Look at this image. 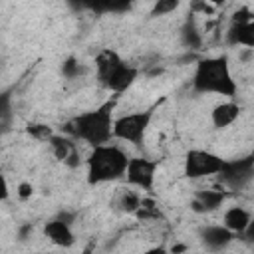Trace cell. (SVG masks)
<instances>
[{"instance_id": "cell-1", "label": "cell", "mask_w": 254, "mask_h": 254, "mask_svg": "<svg viewBox=\"0 0 254 254\" xmlns=\"http://www.w3.org/2000/svg\"><path fill=\"white\" fill-rule=\"evenodd\" d=\"M113 107H115V99H107L99 107L69 119L64 125V131L69 133L73 139L85 141L91 147L107 145L113 137V117H111Z\"/></svg>"}, {"instance_id": "cell-2", "label": "cell", "mask_w": 254, "mask_h": 254, "mask_svg": "<svg viewBox=\"0 0 254 254\" xmlns=\"http://www.w3.org/2000/svg\"><path fill=\"white\" fill-rule=\"evenodd\" d=\"M192 87L198 93H218L226 97L236 95V81L232 79L228 58H202L196 64V71L192 77Z\"/></svg>"}, {"instance_id": "cell-3", "label": "cell", "mask_w": 254, "mask_h": 254, "mask_svg": "<svg viewBox=\"0 0 254 254\" xmlns=\"http://www.w3.org/2000/svg\"><path fill=\"white\" fill-rule=\"evenodd\" d=\"M129 157L115 145L93 147L87 157V181L89 185L117 181L127 171Z\"/></svg>"}, {"instance_id": "cell-4", "label": "cell", "mask_w": 254, "mask_h": 254, "mask_svg": "<svg viewBox=\"0 0 254 254\" xmlns=\"http://www.w3.org/2000/svg\"><path fill=\"white\" fill-rule=\"evenodd\" d=\"M95 69H97V79L113 93H123L127 87L133 85V81L139 75L137 67L127 65L113 50H101L97 54Z\"/></svg>"}, {"instance_id": "cell-5", "label": "cell", "mask_w": 254, "mask_h": 254, "mask_svg": "<svg viewBox=\"0 0 254 254\" xmlns=\"http://www.w3.org/2000/svg\"><path fill=\"white\" fill-rule=\"evenodd\" d=\"M155 109H157V105H153L145 111H137V113H129V115H121V117L113 119V137L139 147L145 139V133L155 115Z\"/></svg>"}, {"instance_id": "cell-6", "label": "cell", "mask_w": 254, "mask_h": 254, "mask_svg": "<svg viewBox=\"0 0 254 254\" xmlns=\"http://www.w3.org/2000/svg\"><path fill=\"white\" fill-rule=\"evenodd\" d=\"M224 167V159L210 151L190 149L185 155V177L187 179H200L208 175H218Z\"/></svg>"}, {"instance_id": "cell-7", "label": "cell", "mask_w": 254, "mask_h": 254, "mask_svg": "<svg viewBox=\"0 0 254 254\" xmlns=\"http://www.w3.org/2000/svg\"><path fill=\"white\" fill-rule=\"evenodd\" d=\"M157 167H159L157 161H151V159H145V157H135V159H129L125 177L133 187H139L143 190H151L153 183H155Z\"/></svg>"}, {"instance_id": "cell-8", "label": "cell", "mask_w": 254, "mask_h": 254, "mask_svg": "<svg viewBox=\"0 0 254 254\" xmlns=\"http://www.w3.org/2000/svg\"><path fill=\"white\" fill-rule=\"evenodd\" d=\"M252 175H254V159L250 155L236 161H224V167L218 173L220 181L232 189L244 187L252 179Z\"/></svg>"}, {"instance_id": "cell-9", "label": "cell", "mask_w": 254, "mask_h": 254, "mask_svg": "<svg viewBox=\"0 0 254 254\" xmlns=\"http://www.w3.org/2000/svg\"><path fill=\"white\" fill-rule=\"evenodd\" d=\"M44 234L50 238V242H54L56 246H64V248H69L75 244V236L71 232V226L62 222L60 218H54L50 222H46L44 226Z\"/></svg>"}, {"instance_id": "cell-10", "label": "cell", "mask_w": 254, "mask_h": 254, "mask_svg": "<svg viewBox=\"0 0 254 254\" xmlns=\"http://www.w3.org/2000/svg\"><path fill=\"white\" fill-rule=\"evenodd\" d=\"M226 198V192L224 190H216V189H208V190H198L190 202V208L194 212H212L216 210L218 206H222Z\"/></svg>"}, {"instance_id": "cell-11", "label": "cell", "mask_w": 254, "mask_h": 254, "mask_svg": "<svg viewBox=\"0 0 254 254\" xmlns=\"http://www.w3.org/2000/svg\"><path fill=\"white\" fill-rule=\"evenodd\" d=\"M232 238H234V234L230 230H226L224 226H204L200 230V240L210 250H222V248H226Z\"/></svg>"}, {"instance_id": "cell-12", "label": "cell", "mask_w": 254, "mask_h": 254, "mask_svg": "<svg viewBox=\"0 0 254 254\" xmlns=\"http://www.w3.org/2000/svg\"><path fill=\"white\" fill-rule=\"evenodd\" d=\"M222 226L226 228V230H230L232 234H244L248 228H250V212L248 210H244L242 206H232V208H228L226 212H224V216H222Z\"/></svg>"}, {"instance_id": "cell-13", "label": "cell", "mask_w": 254, "mask_h": 254, "mask_svg": "<svg viewBox=\"0 0 254 254\" xmlns=\"http://www.w3.org/2000/svg\"><path fill=\"white\" fill-rule=\"evenodd\" d=\"M226 42L230 46H246L248 50H252L254 48V22L232 24L226 32Z\"/></svg>"}, {"instance_id": "cell-14", "label": "cell", "mask_w": 254, "mask_h": 254, "mask_svg": "<svg viewBox=\"0 0 254 254\" xmlns=\"http://www.w3.org/2000/svg\"><path fill=\"white\" fill-rule=\"evenodd\" d=\"M238 115H240V105L234 101H224L212 109L210 117H212V125L216 129H224V127L232 125L238 119Z\"/></svg>"}, {"instance_id": "cell-15", "label": "cell", "mask_w": 254, "mask_h": 254, "mask_svg": "<svg viewBox=\"0 0 254 254\" xmlns=\"http://www.w3.org/2000/svg\"><path fill=\"white\" fill-rule=\"evenodd\" d=\"M181 42L189 50H198L202 46V36H200V32H198V28H196L192 18H187V22L181 28Z\"/></svg>"}, {"instance_id": "cell-16", "label": "cell", "mask_w": 254, "mask_h": 254, "mask_svg": "<svg viewBox=\"0 0 254 254\" xmlns=\"http://www.w3.org/2000/svg\"><path fill=\"white\" fill-rule=\"evenodd\" d=\"M50 147H52V153L58 161H65L73 151H75V145L71 143V139L64 137V135H52L50 137Z\"/></svg>"}, {"instance_id": "cell-17", "label": "cell", "mask_w": 254, "mask_h": 254, "mask_svg": "<svg viewBox=\"0 0 254 254\" xmlns=\"http://www.w3.org/2000/svg\"><path fill=\"white\" fill-rule=\"evenodd\" d=\"M139 204H141V196L135 194V192H131V190H125L119 196V202H117V206L123 212H127V214H135L139 210Z\"/></svg>"}, {"instance_id": "cell-18", "label": "cell", "mask_w": 254, "mask_h": 254, "mask_svg": "<svg viewBox=\"0 0 254 254\" xmlns=\"http://www.w3.org/2000/svg\"><path fill=\"white\" fill-rule=\"evenodd\" d=\"M26 133H28L30 137H34V139H40V141H50V137L54 135L52 127H48V125H44V123H28Z\"/></svg>"}, {"instance_id": "cell-19", "label": "cell", "mask_w": 254, "mask_h": 254, "mask_svg": "<svg viewBox=\"0 0 254 254\" xmlns=\"http://www.w3.org/2000/svg\"><path fill=\"white\" fill-rule=\"evenodd\" d=\"M81 71H83V67H81V64L77 62V58H73V56H69V58L62 64V73H64L67 79L77 77Z\"/></svg>"}, {"instance_id": "cell-20", "label": "cell", "mask_w": 254, "mask_h": 254, "mask_svg": "<svg viewBox=\"0 0 254 254\" xmlns=\"http://www.w3.org/2000/svg\"><path fill=\"white\" fill-rule=\"evenodd\" d=\"M177 8H179V2H177V0H159V2L153 6L151 16H165V14H169V12L177 10Z\"/></svg>"}, {"instance_id": "cell-21", "label": "cell", "mask_w": 254, "mask_h": 254, "mask_svg": "<svg viewBox=\"0 0 254 254\" xmlns=\"http://www.w3.org/2000/svg\"><path fill=\"white\" fill-rule=\"evenodd\" d=\"M0 119H12V95H10V91L0 93Z\"/></svg>"}, {"instance_id": "cell-22", "label": "cell", "mask_w": 254, "mask_h": 254, "mask_svg": "<svg viewBox=\"0 0 254 254\" xmlns=\"http://www.w3.org/2000/svg\"><path fill=\"white\" fill-rule=\"evenodd\" d=\"M250 22H252L250 8H240L238 12L232 14V24H250Z\"/></svg>"}, {"instance_id": "cell-23", "label": "cell", "mask_w": 254, "mask_h": 254, "mask_svg": "<svg viewBox=\"0 0 254 254\" xmlns=\"http://www.w3.org/2000/svg\"><path fill=\"white\" fill-rule=\"evenodd\" d=\"M32 192H34V189H32L30 183H20V185H18V196H20L22 200H28V198L32 196Z\"/></svg>"}, {"instance_id": "cell-24", "label": "cell", "mask_w": 254, "mask_h": 254, "mask_svg": "<svg viewBox=\"0 0 254 254\" xmlns=\"http://www.w3.org/2000/svg\"><path fill=\"white\" fill-rule=\"evenodd\" d=\"M8 194H10L8 181H6V177H4V175H0V202H2V200H6V198H8Z\"/></svg>"}, {"instance_id": "cell-25", "label": "cell", "mask_w": 254, "mask_h": 254, "mask_svg": "<svg viewBox=\"0 0 254 254\" xmlns=\"http://www.w3.org/2000/svg\"><path fill=\"white\" fill-rule=\"evenodd\" d=\"M64 163H65L67 167H71V169L79 167V153H77V149H75V151H73V153H71V155H69V157H67Z\"/></svg>"}, {"instance_id": "cell-26", "label": "cell", "mask_w": 254, "mask_h": 254, "mask_svg": "<svg viewBox=\"0 0 254 254\" xmlns=\"http://www.w3.org/2000/svg\"><path fill=\"white\" fill-rule=\"evenodd\" d=\"M192 8H194L196 12H202V14H212V12H214V8H212L210 4H206V2H196Z\"/></svg>"}, {"instance_id": "cell-27", "label": "cell", "mask_w": 254, "mask_h": 254, "mask_svg": "<svg viewBox=\"0 0 254 254\" xmlns=\"http://www.w3.org/2000/svg\"><path fill=\"white\" fill-rule=\"evenodd\" d=\"M62 222H65V224H69L71 226V222H73V218H75V214L73 212H60V216H58Z\"/></svg>"}, {"instance_id": "cell-28", "label": "cell", "mask_w": 254, "mask_h": 254, "mask_svg": "<svg viewBox=\"0 0 254 254\" xmlns=\"http://www.w3.org/2000/svg\"><path fill=\"white\" fill-rule=\"evenodd\" d=\"M143 254H169V250H167V248H163V246H153V248L145 250Z\"/></svg>"}, {"instance_id": "cell-29", "label": "cell", "mask_w": 254, "mask_h": 254, "mask_svg": "<svg viewBox=\"0 0 254 254\" xmlns=\"http://www.w3.org/2000/svg\"><path fill=\"white\" fill-rule=\"evenodd\" d=\"M185 250H187V246H185V244H173V248H171V252H173V254H183Z\"/></svg>"}]
</instances>
